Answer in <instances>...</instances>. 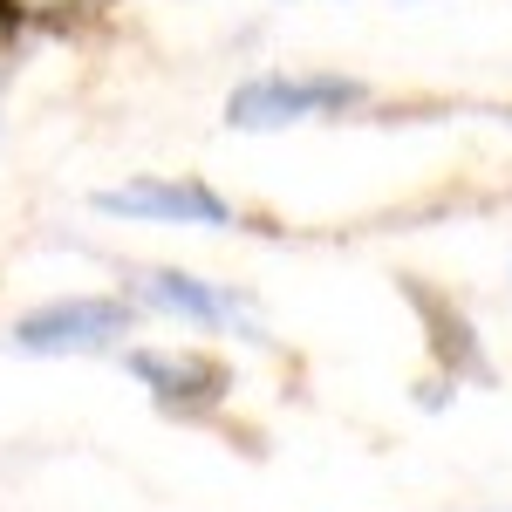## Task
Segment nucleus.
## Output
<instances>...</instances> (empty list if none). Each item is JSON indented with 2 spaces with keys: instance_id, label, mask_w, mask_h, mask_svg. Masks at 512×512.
I'll list each match as a JSON object with an SVG mask.
<instances>
[{
  "instance_id": "obj_2",
  "label": "nucleus",
  "mask_w": 512,
  "mask_h": 512,
  "mask_svg": "<svg viewBox=\"0 0 512 512\" xmlns=\"http://www.w3.org/2000/svg\"><path fill=\"white\" fill-rule=\"evenodd\" d=\"M137 328V308L123 294H62L14 321L21 355H110Z\"/></svg>"
},
{
  "instance_id": "obj_3",
  "label": "nucleus",
  "mask_w": 512,
  "mask_h": 512,
  "mask_svg": "<svg viewBox=\"0 0 512 512\" xmlns=\"http://www.w3.org/2000/svg\"><path fill=\"white\" fill-rule=\"evenodd\" d=\"M89 205L103 219H137V226H205V233L233 226V205L198 178H123L89 192Z\"/></svg>"
},
{
  "instance_id": "obj_4",
  "label": "nucleus",
  "mask_w": 512,
  "mask_h": 512,
  "mask_svg": "<svg viewBox=\"0 0 512 512\" xmlns=\"http://www.w3.org/2000/svg\"><path fill=\"white\" fill-rule=\"evenodd\" d=\"M123 369L158 396V410H171V417H205L233 390V369L198 349H123Z\"/></svg>"
},
{
  "instance_id": "obj_5",
  "label": "nucleus",
  "mask_w": 512,
  "mask_h": 512,
  "mask_svg": "<svg viewBox=\"0 0 512 512\" xmlns=\"http://www.w3.org/2000/svg\"><path fill=\"white\" fill-rule=\"evenodd\" d=\"M130 294H137V308H158V315L192 321V328H233L239 321V294L185 274V267H144L130 280Z\"/></svg>"
},
{
  "instance_id": "obj_1",
  "label": "nucleus",
  "mask_w": 512,
  "mask_h": 512,
  "mask_svg": "<svg viewBox=\"0 0 512 512\" xmlns=\"http://www.w3.org/2000/svg\"><path fill=\"white\" fill-rule=\"evenodd\" d=\"M362 103H369V82L362 76H342V69H315V76L267 69V76H246L233 96H226V130L274 137V130L342 117V110H362Z\"/></svg>"
}]
</instances>
